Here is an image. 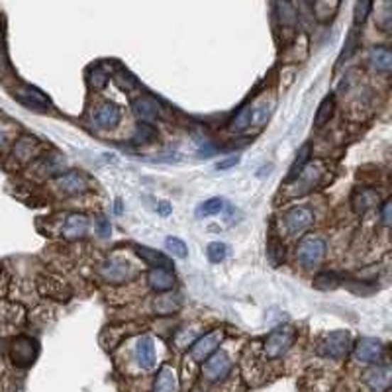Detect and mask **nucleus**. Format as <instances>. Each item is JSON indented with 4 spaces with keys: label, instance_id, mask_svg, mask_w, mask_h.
I'll return each mask as SVG.
<instances>
[{
    "label": "nucleus",
    "instance_id": "nucleus-1",
    "mask_svg": "<svg viewBox=\"0 0 392 392\" xmlns=\"http://www.w3.org/2000/svg\"><path fill=\"white\" fill-rule=\"evenodd\" d=\"M349 352H352V335L345 330L327 334L318 345V355L330 359H343Z\"/></svg>",
    "mask_w": 392,
    "mask_h": 392
},
{
    "label": "nucleus",
    "instance_id": "nucleus-2",
    "mask_svg": "<svg viewBox=\"0 0 392 392\" xmlns=\"http://www.w3.org/2000/svg\"><path fill=\"white\" fill-rule=\"evenodd\" d=\"M294 339H296V332H294L293 326H281L277 330H273L265 339V357L267 359L283 357L290 349Z\"/></svg>",
    "mask_w": 392,
    "mask_h": 392
},
{
    "label": "nucleus",
    "instance_id": "nucleus-3",
    "mask_svg": "<svg viewBox=\"0 0 392 392\" xmlns=\"http://www.w3.org/2000/svg\"><path fill=\"white\" fill-rule=\"evenodd\" d=\"M324 255H326V241L320 239V237H304L303 241L298 244V247H296V259L300 261L303 267H308V269L320 265L322 259H324Z\"/></svg>",
    "mask_w": 392,
    "mask_h": 392
},
{
    "label": "nucleus",
    "instance_id": "nucleus-4",
    "mask_svg": "<svg viewBox=\"0 0 392 392\" xmlns=\"http://www.w3.org/2000/svg\"><path fill=\"white\" fill-rule=\"evenodd\" d=\"M36 357H38V343L32 337L20 335L10 345V359L16 367H30Z\"/></svg>",
    "mask_w": 392,
    "mask_h": 392
},
{
    "label": "nucleus",
    "instance_id": "nucleus-5",
    "mask_svg": "<svg viewBox=\"0 0 392 392\" xmlns=\"http://www.w3.org/2000/svg\"><path fill=\"white\" fill-rule=\"evenodd\" d=\"M202 363H205L202 373H205L206 381H210V383H220V381H224L229 375V371H232V361H229V357L224 352H214Z\"/></svg>",
    "mask_w": 392,
    "mask_h": 392
},
{
    "label": "nucleus",
    "instance_id": "nucleus-6",
    "mask_svg": "<svg viewBox=\"0 0 392 392\" xmlns=\"http://www.w3.org/2000/svg\"><path fill=\"white\" fill-rule=\"evenodd\" d=\"M222 339H224V332H222V330H212V332H208V334L198 337V339L192 343V347H190V357L195 361H198V363H202V361L208 359V357L218 349Z\"/></svg>",
    "mask_w": 392,
    "mask_h": 392
},
{
    "label": "nucleus",
    "instance_id": "nucleus-7",
    "mask_svg": "<svg viewBox=\"0 0 392 392\" xmlns=\"http://www.w3.org/2000/svg\"><path fill=\"white\" fill-rule=\"evenodd\" d=\"M353 355L359 363H379L384 355V343L373 337H363L355 345Z\"/></svg>",
    "mask_w": 392,
    "mask_h": 392
},
{
    "label": "nucleus",
    "instance_id": "nucleus-8",
    "mask_svg": "<svg viewBox=\"0 0 392 392\" xmlns=\"http://www.w3.org/2000/svg\"><path fill=\"white\" fill-rule=\"evenodd\" d=\"M312 222H314V214H312L310 208H306V206H294L290 208L285 216V224L286 229L290 232V234H304L306 229L310 228Z\"/></svg>",
    "mask_w": 392,
    "mask_h": 392
},
{
    "label": "nucleus",
    "instance_id": "nucleus-9",
    "mask_svg": "<svg viewBox=\"0 0 392 392\" xmlns=\"http://www.w3.org/2000/svg\"><path fill=\"white\" fill-rule=\"evenodd\" d=\"M363 381L373 392H388L392 383V371L388 365H376V367L369 369L363 375Z\"/></svg>",
    "mask_w": 392,
    "mask_h": 392
},
{
    "label": "nucleus",
    "instance_id": "nucleus-10",
    "mask_svg": "<svg viewBox=\"0 0 392 392\" xmlns=\"http://www.w3.org/2000/svg\"><path fill=\"white\" fill-rule=\"evenodd\" d=\"M147 283L156 293H169L175 286V275L171 269L165 267H153L147 273Z\"/></svg>",
    "mask_w": 392,
    "mask_h": 392
},
{
    "label": "nucleus",
    "instance_id": "nucleus-11",
    "mask_svg": "<svg viewBox=\"0 0 392 392\" xmlns=\"http://www.w3.org/2000/svg\"><path fill=\"white\" fill-rule=\"evenodd\" d=\"M131 110H134V114H136L139 122L153 124L159 120V107H157V102L153 98L141 97L138 100H134Z\"/></svg>",
    "mask_w": 392,
    "mask_h": 392
},
{
    "label": "nucleus",
    "instance_id": "nucleus-12",
    "mask_svg": "<svg viewBox=\"0 0 392 392\" xmlns=\"http://www.w3.org/2000/svg\"><path fill=\"white\" fill-rule=\"evenodd\" d=\"M100 275L107 278L108 283H124V281L130 278L131 269L128 263L118 261V259H108V261L100 267Z\"/></svg>",
    "mask_w": 392,
    "mask_h": 392
},
{
    "label": "nucleus",
    "instance_id": "nucleus-13",
    "mask_svg": "<svg viewBox=\"0 0 392 392\" xmlns=\"http://www.w3.org/2000/svg\"><path fill=\"white\" fill-rule=\"evenodd\" d=\"M120 108L116 107L114 102H104L102 107L97 108V114H94V124L102 130H112L120 122Z\"/></svg>",
    "mask_w": 392,
    "mask_h": 392
},
{
    "label": "nucleus",
    "instance_id": "nucleus-14",
    "mask_svg": "<svg viewBox=\"0 0 392 392\" xmlns=\"http://www.w3.org/2000/svg\"><path fill=\"white\" fill-rule=\"evenodd\" d=\"M136 359H138L139 367L141 369H151L156 365V347L151 337H139L138 345H136Z\"/></svg>",
    "mask_w": 392,
    "mask_h": 392
},
{
    "label": "nucleus",
    "instance_id": "nucleus-15",
    "mask_svg": "<svg viewBox=\"0 0 392 392\" xmlns=\"http://www.w3.org/2000/svg\"><path fill=\"white\" fill-rule=\"evenodd\" d=\"M89 229V218L82 216V214H69L65 220V228H63V234L69 239H79L87 234Z\"/></svg>",
    "mask_w": 392,
    "mask_h": 392
},
{
    "label": "nucleus",
    "instance_id": "nucleus-16",
    "mask_svg": "<svg viewBox=\"0 0 392 392\" xmlns=\"http://www.w3.org/2000/svg\"><path fill=\"white\" fill-rule=\"evenodd\" d=\"M16 98L26 104V107L30 108H40V110H45L49 108V98L40 92L38 89H30V87H26V89H20L16 92Z\"/></svg>",
    "mask_w": 392,
    "mask_h": 392
},
{
    "label": "nucleus",
    "instance_id": "nucleus-17",
    "mask_svg": "<svg viewBox=\"0 0 392 392\" xmlns=\"http://www.w3.org/2000/svg\"><path fill=\"white\" fill-rule=\"evenodd\" d=\"M369 59L375 67L376 71L381 73H391L392 69V53L391 49L384 48V45H376L369 51Z\"/></svg>",
    "mask_w": 392,
    "mask_h": 392
},
{
    "label": "nucleus",
    "instance_id": "nucleus-18",
    "mask_svg": "<svg viewBox=\"0 0 392 392\" xmlns=\"http://www.w3.org/2000/svg\"><path fill=\"white\" fill-rule=\"evenodd\" d=\"M136 254H138V257H141V261L149 263L153 267H165V269H171L173 267V261L167 255L157 251V249H151V247H139V245H136Z\"/></svg>",
    "mask_w": 392,
    "mask_h": 392
},
{
    "label": "nucleus",
    "instance_id": "nucleus-19",
    "mask_svg": "<svg viewBox=\"0 0 392 392\" xmlns=\"http://www.w3.org/2000/svg\"><path fill=\"white\" fill-rule=\"evenodd\" d=\"M59 187L67 195H77V192L87 190V183L82 179V175H79L77 171H69L59 177Z\"/></svg>",
    "mask_w": 392,
    "mask_h": 392
},
{
    "label": "nucleus",
    "instance_id": "nucleus-20",
    "mask_svg": "<svg viewBox=\"0 0 392 392\" xmlns=\"http://www.w3.org/2000/svg\"><path fill=\"white\" fill-rule=\"evenodd\" d=\"M275 10H277L278 22L285 26V28H294L296 26V22H298V12H296L290 0H277Z\"/></svg>",
    "mask_w": 392,
    "mask_h": 392
},
{
    "label": "nucleus",
    "instance_id": "nucleus-21",
    "mask_svg": "<svg viewBox=\"0 0 392 392\" xmlns=\"http://www.w3.org/2000/svg\"><path fill=\"white\" fill-rule=\"evenodd\" d=\"M177 391V376L171 367H163L156 376L153 392H175Z\"/></svg>",
    "mask_w": 392,
    "mask_h": 392
},
{
    "label": "nucleus",
    "instance_id": "nucleus-22",
    "mask_svg": "<svg viewBox=\"0 0 392 392\" xmlns=\"http://www.w3.org/2000/svg\"><path fill=\"white\" fill-rule=\"evenodd\" d=\"M376 198H379V190L375 188H361V192L353 198V208L357 214H365L375 205Z\"/></svg>",
    "mask_w": 392,
    "mask_h": 392
},
{
    "label": "nucleus",
    "instance_id": "nucleus-23",
    "mask_svg": "<svg viewBox=\"0 0 392 392\" xmlns=\"http://www.w3.org/2000/svg\"><path fill=\"white\" fill-rule=\"evenodd\" d=\"M224 208H226V200L220 198V196H214V198H208L206 202H202V205L196 208V216H198V218L216 216V214H220Z\"/></svg>",
    "mask_w": 392,
    "mask_h": 392
},
{
    "label": "nucleus",
    "instance_id": "nucleus-24",
    "mask_svg": "<svg viewBox=\"0 0 392 392\" xmlns=\"http://www.w3.org/2000/svg\"><path fill=\"white\" fill-rule=\"evenodd\" d=\"M335 110V100L334 97H326L322 100V104L318 107V112H316V118H314V126L316 128H322L330 122V118L334 116Z\"/></svg>",
    "mask_w": 392,
    "mask_h": 392
},
{
    "label": "nucleus",
    "instance_id": "nucleus-25",
    "mask_svg": "<svg viewBox=\"0 0 392 392\" xmlns=\"http://www.w3.org/2000/svg\"><path fill=\"white\" fill-rule=\"evenodd\" d=\"M339 285H342V277L335 275V273H330V271H324V273H320L318 277L314 278V286L318 290H334Z\"/></svg>",
    "mask_w": 392,
    "mask_h": 392
},
{
    "label": "nucleus",
    "instance_id": "nucleus-26",
    "mask_svg": "<svg viewBox=\"0 0 392 392\" xmlns=\"http://www.w3.org/2000/svg\"><path fill=\"white\" fill-rule=\"evenodd\" d=\"M308 159H310V143H304V146L300 147V151H298V157H296V161H294L293 169L288 173V180L296 179V177L300 175V171H304Z\"/></svg>",
    "mask_w": 392,
    "mask_h": 392
},
{
    "label": "nucleus",
    "instance_id": "nucleus-27",
    "mask_svg": "<svg viewBox=\"0 0 392 392\" xmlns=\"http://www.w3.org/2000/svg\"><path fill=\"white\" fill-rule=\"evenodd\" d=\"M156 138H157V131H156V128L151 126V124H147V122L138 124V128H136V138H134V141H136V143L146 146V143L156 141Z\"/></svg>",
    "mask_w": 392,
    "mask_h": 392
},
{
    "label": "nucleus",
    "instance_id": "nucleus-28",
    "mask_svg": "<svg viewBox=\"0 0 392 392\" xmlns=\"http://www.w3.org/2000/svg\"><path fill=\"white\" fill-rule=\"evenodd\" d=\"M373 10V0H357L355 2V10H353V22L355 26H361L371 14Z\"/></svg>",
    "mask_w": 392,
    "mask_h": 392
},
{
    "label": "nucleus",
    "instance_id": "nucleus-29",
    "mask_svg": "<svg viewBox=\"0 0 392 392\" xmlns=\"http://www.w3.org/2000/svg\"><path fill=\"white\" fill-rule=\"evenodd\" d=\"M206 255H208L210 263H222L228 257V245L222 244V241H214V244L208 245Z\"/></svg>",
    "mask_w": 392,
    "mask_h": 392
},
{
    "label": "nucleus",
    "instance_id": "nucleus-30",
    "mask_svg": "<svg viewBox=\"0 0 392 392\" xmlns=\"http://www.w3.org/2000/svg\"><path fill=\"white\" fill-rule=\"evenodd\" d=\"M165 245H167V249H169L175 257H179V259H187L188 257L187 244H185L183 239H179V237H167V239H165Z\"/></svg>",
    "mask_w": 392,
    "mask_h": 392
},
{
    "label": "nucleus",
    "instance_id": "nucleus-31",
    "mask_svg": "<svg viewBox=\"0 0 392 392\" xmlns=\"http://www.w3.org/2000/svg\"><path fill=\"white\" fill-rule=\"evenodd\" d=\"M251 126V107H245L239 110V114L234 118V122H232V130L236 131H244L247 130Z\"/></svg>",
    "mask_w": 392,
    "mask_h": 392
},
{
    "label": "nucleus",
    "instance_id": "nucleus-32",
    "mask_svg": "<svg viewBox=\"0 0 392 392\" xmlns=\"http://www.w3.org/2000/svg\"><path fill=\"white\" fill-rule=\"evenodd\" d=\"M357 40H359V32H357V28H353L349 36H347V41H345V48L342 51V58H339V63L343 61H347V59L352 58L353 51L357 49Z\"/></svg>",
    "mask_w": 392,
    "mask_h": 392
},
{
    "label": "nucleus",
    "instance_id": "nucleus-33",
    "mask_svg": "<svg viewBox=\"0 0 392 392\" xmlns=\"http://www.w3.org/2000/svg\"><path fill=\"white\" fill-rule=\"evenodd\" d=\"M89 82H90V87L92 89H104L107 87V82H108V75L100 69V67H94L92 71H90L89 75Z\"/></svg>",
    "mask_w": 392,
    "mask_h": 392
},
{
    "label": "nucleus",
    "instance_id": "nucleus-34",
    "mask_svg": "<svg viewBox=\"0 0 392 392\" xmlns=\"http://www.w3.org/2000/svg\"><path fill=\"white\" fill-rule=\"evenodd\" d=\"M237 163H239V156L228 157V159H224V161H220V163L216 165V169H218V171H228L232 167H236Z\"/></svg>",
    "mask_w": 392,
    "mask_h": 392
},
{
    "label": "nucleus",
    "instance_id": "nucleus-35",
    "mask_svg": "<svg viewBox=\"0 0 392 392\" xmlns=\"http://www.w3.org/2000/svg\"><path fill=\"white\" fill-rule=\"evenodd\" d=\"M391 208H392V200H386L383 205V214H381V218H383L384 226H391Z\"/></svg>",
    "mask_w": 392,
    "mask_h": 392
},
{
    "label": "nucleus",
    "instance_id": "nucleus-36",
    "mask_svg": "<svg viewBox=\"0 0 392 392\" xmlns=\"http://www.w3.org/2000/svg\"><path fill=\"white\" fill-rule=\"evenodd\" d=\"M98 224H100V232H98V234H100L102 237L110 236V224H108V220L104 218V216H102V218L98 220Z\"/></svg>",
    "mask_w": 392,
    "mask_h": 392
},
{
    "label": "nucleus",
    "instance_id": "nucleus-37",
    "mask_svg": "<svg viewBox=\"0 0 392 392\" xmlns=\"http://www.w3.org/2000/svg\"><path fill=\"white\" fill-rule=\"evenodd\" d=\"M171 205H169V202H159V205H157V212L161 214V216H163V218H167V216H169V214H171Z\"/></svg>",
    "mask_w": 392,
    "mask_h": 392
},
{
    "label": "nucleus",
    "instance_id": "nucleus-38",
    "mask_svg": "<svg viewBox=\"0 0 392 392\" xmlns=\"http://www.w3.org/2000/svg\"><path fill=\"white\" fill-rule=\"evenodd\" d=\"M116 212H122V202H120V200H116Z\"/></svg>",
    "mask_w": 392,
    "mask_h": 392
},
{
    "label": "nucleus",
    "instance_id": "nucleus-39",
    "mask_svg": "<svg viewBox=\"0 0 392 392\" xmlns=\"http://www.w3.org/2000/svg\"><path fill=\"white\" fill-rule=\"evenodd\" d=\"M4 146V134H2V131H0V147Z\"/></svg>",
    "mask_w": 392,
    "mask_h": 392
},
{
    "label": "nucleus",
    "instance_id": "nucleus-40",
    "mask_svg": "<svg viewBox=\"0 0 392 392\" xmlns=\"http://www.w3.org/2000/svg\"><path fill=\"white\" fill-rule=\"evenodd\" d=\"M310 2H314V0H310Z\"/></svg>",
    "mask_w": 392,
    "mask_h": 392
}]
</instances>
